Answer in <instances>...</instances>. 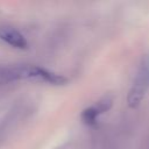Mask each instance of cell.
Wrapping results in <instances>:
<instances>
[{"label": "cell", "instance_id": "cell-1", "mask_svg": "<svg viewBox=\"0 0 149 149\" xmlns=\"http://www.w3.org/2000/svg\"><path fill=\"white\" fill-rule=\"evenodd\" d=\"M0 80L12 83L17 80H34L61 86L68 83L66 77L34 64H15L0 69Z\"/></svg>", "mask_w": 149, "mask_h": 149}, {"label": "cell", "instance_id": "cell-2", "mask_svg": "<svg viewBox=\"0 0 149 149\" xmlns=\"http://www.w3.org/2000/svg\"><path fill=\"white\" fill-rule=\"evenodd\" d=\"M149 90V58H146L140 64L134 77L132 86L127 95V104L132 108H136L146 97Z\"/></svg>", "mask_w": 149, "mask_h": 149}, {"label": "cell", "instance_id": "cell-3", "mask_svg": "<svg viewBox=\"0 0 149 149\" xmlns=\"http://www.w3.org/2000/svg\"><path fill=\"white\" fill-rule=\"evenodd\" d=\"M0 40L15 49L23 50L28 48V41L24 37V35L13 27H0Z\"/></svg>", "mask_w": 149, "mask_h": 149}, {"label": "cell", "instance_id": "cell-4", "mask_svg": "<svg viewBox=\"0 0 149 149\" xmlns=\"http://www.w3.org/2000/svg\"><path fill=\"white\" fill-rule=\"evenodd\" d=\"M111 106H112V99L106 97V98L97 101L95 105L90 106L86 109H84L81 113V119L86 125H93V123H95L97 118L100 114H102L104 112L108 111L111 108Z\"/></svg>", "mask_w": 149, "mask_h": 149}]
</instances>
